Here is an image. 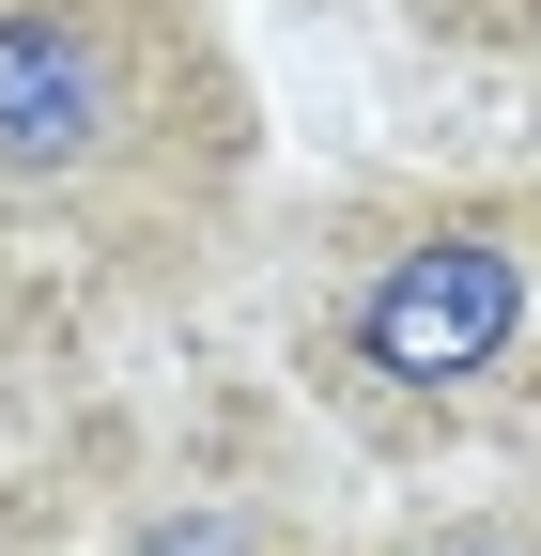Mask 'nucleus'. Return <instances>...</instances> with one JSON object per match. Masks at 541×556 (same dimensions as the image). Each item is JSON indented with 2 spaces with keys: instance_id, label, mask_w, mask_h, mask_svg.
<instances>
[{
  "instance_id": "obj_1",
  "label": "nucleus",
  "mask_w": 541,
  "mask_h": 556,
  "mask_svg": "<svg viewBox=\"0 0 541 556\" xmlns=\"http://www.w3.org/2000/svg\"><path fill=\"white\" fill-rule=\"evenodd\" d=\"M341 340H356L372 387H480L511 340H526V248L495 217H433L418 248H387L356 278Z\"/></svg>"
},
{
  "instance_id": "obj_2",
  "label": "nucleus",
  "mask_w": 541,
  "mask_h": 556,
  "mask_svg": "<svg viewBox=\"0 0 541 556\" xmlns=\"http://www.w3.org/2000/svg\"><path fill=\"white\" fill-rule=\"evenodd\" d=\"M124 93L140 47L109 0H0V186H93L124 155Z\"/></svg>"
},
{
  "instance_id": "obj_3",
  "label": "nucleus",
  "mask_w": 541,
  "mask_h": 556,
  "mask_svg": "<svg viewBox=\"0 0 541 556\" xmlns=\"http://www.w3.org/2000/svg\"><path fill=\"white\" fill-rule=\"evenodd\" d=\"M124 556H263V510H232V495H186V510H155Z\"/></svg>"
},
{
  "instance_id": "obj_4",
  "label": "nucleus",
  "mask_w": 541,
  "mask_h": 556,
  "mask_svg": "<svg viewBox=\"0 0 541 556\" xmlns=\"http://www.w3.org/2000/svg\"><path fill=\"white\" fill-rule=\"evenodd\" d=\"M433 556H526V541H433Z\"/></svg>"
}]
</instances>
